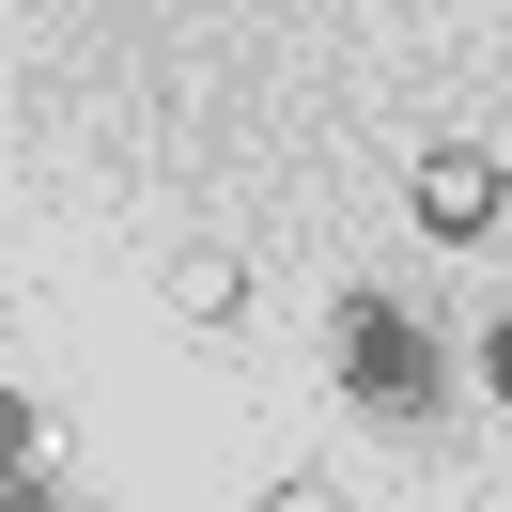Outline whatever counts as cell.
I'll return each instance as SVG.
<instances>
[{"instance_id": "cell-1", "label": "cell", "mask_w": 512, "mask_h": 512, "mask_svg": "<svg viewBox=\"0 0 512 512\" xmlns=\"http://www.w3.org/2000/svg\"><path fill=\"white\" fill-rule=\"evenodd\" d=\"M342 388H357L373 419H435V388H450V373H435V342H419L388 295H357V311H342Z\"/></svg>"}, {"instance_id": "cell-2", "label": "cell", "mask_w": 512, "mask_h": 512, "mask_svg": "<svg viewBox=\"0 0 512 512\" xmlns=\"http://www.w3.org/2000/svg\"><path fill=\"white\" fill-rule=\"evenodd\" d=\"M404 202H419V233H435V249H481V233H497V202H512V171L481 156V140H435Z\"/></svg>"}, {"instance_id": "cell-3", "label": "cell", "mask_w": 512, "mask_h": 512, "mask_svg": "<svg viewBox=\"0 0 512 512\" xmlns=\"http://www.w3.org/2000/svg\"><path fill=\"white\" fill-rule=\"evenodd\" d=\"M171 311H187V326H233V311H249V264H233V249H187V264H171Z\"/></svg>"}, {"instance_id": "cell-4", "label": "cell", "mask_w": 512, "mask_h": 512, "mask_svg": "<svg viewBox=\"0 0 512 512\" xmlns=\"http://www.w3.org/2000/svg\"><path fill=\"white\" fill-rule=\"evenodd\" d=\"M481 373H497V404H512V311H497V342H481Z\"/></svg>"}]
</instances>
